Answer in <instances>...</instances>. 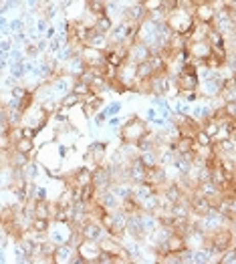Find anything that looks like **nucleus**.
Listing matches in <instances>:
<instances>
[{"label": "nucleus", "mask_w": 236, "mask_h": 264, "mask_svg": "<svg viewBox=\"0 0 236 264\" xmlns=\"http://www.w3.org/2000/svg\"><path fill=\"white\" fill-rule=\"evenodd\" d=\"M20 31H25V18H23V14L8 18V36L14 33H20Z\"/></svg>", "instance_id": "obj_20"}, {"label": "nucleus", "mask_w": 236, "mask_h": 264, "mask_svg": "<svg viewBox=\"0 0 236 264\" xmlns=\"http://www.w3.org/2000/svg\"><path fill=\"white\" fill-rule=\"evenodd\" d=\"M71 91H73V93H77L79 97H83V95H87L91 89H89V85H87V83H81V81H77V79H75V83H73V89H71Z\"/></svg>", "instance_id": "obj_27"}, {"label": "nucleus", "mask_w": 236, "mask_h": 264, "mask_svg": "<svg viewBox=\"0 0 236 264\" xmlns=\"http://www.w3.org/2000/svg\"><path fill=\"white\" fill-rule=\"evenodd\" d=\"M55 34H57V29H55V25L51 23V25H49V29H47V31H45V34H42V38H47V40H51V38H53Z\"/></svg>", "instance_id": "obj_36"}, {"label": "nucleus", "mask_w": 236, "mask_h": 264, "mask_svg": "<svg viewBox=\"0 0 236 264\" xmlns=\"http://www.w3.org/2000/svg\"><path fill=\"white\" fill-rule=\"evenodd\" d=\"M222 113H224L226 117L234 119L236 117V101H228V103H224V105H222Z\"/></svg>", "instance_id": "obj_30"}, {"label": "nucleus", "mask_w": 236, "mask_h": 264, "mask_svg": "<svg viewBox=\"0 0 236 264\" xmlns=\"http://www.w3.org/2000/svg\"><path fill=\"white\" fill-rule=\"evenodd\" d=\"M49 25H51V23H49V20H47L45 16H40V14L36 16V23H34V29H36V33H38V36H42V34H45V31L49 29Z\"/></svg>", "instance_id": "obj_29"}, {"label": "nucleus", "mask_w": 236, "mask_h": 264, "mask_svg": "<svg viewBox=\"0 0 236 264\" xmlns=\"http://www.w3.org/2000/svg\"><path fill=\"white\" fill-rule=\"evenodd\" d=\"M38 8H42V0H25V10L36 12Z\"/></svg>", "instance_id": "obj_31"}, {"label": "nucleus", "mask_w": 236, "mask_h": 264, "mask_svg": "<svg viewBox=\"0 0 236 264\" xmlns=\"http://www.w3.org/2000/svg\"><path fill=\"white\" fill-rule=\"evenodd\" d=\"M79 105H81V97L77 93H73V91H69L67 95L61 99V107H65V109H75Z\"/></svg>", "instance_id": "obj_21"}, {"label": "nucleus", "mask_w": 236, "mask_h": 264, "mask_svg": "<svg viewBox=\"0 0 236 264\" xmlns=\"http://www.w3.org/2000/svg\"><path fill=\"white\" fill-rule=\"evenodd\" d=\"M111 27H113V18H109L107 14L97 16V18H95V23H93V29H95V31H99V33H105V34L111 31Z\"/></svg>", "instance_id": "obj_18"}, {"label": "nucleus", "mask_w": 236, "mask_h": 264, "mask_svg": "<svg viewBox=\"0 0 236 264\" xmlns=\"http://www.w3.org/2000/svg\"><path fill=\"white\" fill-rule=\"evenodd\" d=\"M16 83H18V81H16L14 77H10V75H8L6 79H2V83H0V89H6V91H10V89H12Z\"/></svg>", "instance_id": "obj_33"}, {"label": "nucleus", "mask_w": 236, "mask_h": 264, "mask_svg": "<svg viewBox=\"0 0 236 264\" xmlns=\"http://www.w3.org/2000/svg\"><path fill=\"white\" fill-rule=\"evenodd\" d=\"M87 162H91L93 160V167L95 165H103L107 162V143L101 141V139H93L91 143H89V147H87Z\"/></svg>", "instance_id": "obj_6"}, {"label": "nucleus", "mask_w": 236, "mask_h": 264, "mask_svg": "<svg viewBox=\"0 0 236 264\" xmlns=\"http://www.w3.org/2000/svg\"><path fill=\"white\" fill-rule=\"evenodd\" d=\"M149 55H152V51H149V47L145 45V42H141V40H134L130 47H127V61H132V63H143V61H147L149 59Z\"/></svg>", "instance_id": "obj_9"}, {"label": "nucleus", "mask_w": 236, "mask_h": 264, "mask_svg": "<svg viewBox=\"0 0 236 264\" xmlns=\"http://www.w3.org/2000/svg\"><path fill=\"white\" fill-rule=\"evenodd\" d=\"M194 143H196V145H200V147L212 145V137L204 131V129H198V131H196V135H194Z\"/></svg>", "instance_id": "obj_25"}, {"label": "nucleus", "mask_w": 236, "mask_h": 264, "mask_svg": "<svg viewBox=\"0 0 236 264\" xmlns=\"http://www.w3.org/2000/svg\"><path fill=\"white\" fill-rule=\"evenodd\" d=\"M145 131H147V123L139 115H130L123 121V125L119 127L117 135H119V141L121 143H135Z\"/></svg>", "instance_id": "obj_1"}, {"label": "nucleus", "mask_w": 236, "mask_h": 264, "mask_svg": "<svg viewBox=\"0 0 236 264\" xmlns=\"http://www.w3.org/2000/svg\"><path fill=\"white\" fill-rule=\"evenodd\" d=\"M85 69H87V63L81 59V55H75L73 59H69L67 63L63 65V73L69 75V77H73V79H77L79 75L85 73Z\"/></svg>", "instance_id": "obj_11"}, {"label": "nucleus", "mask_w": 236, "mask_h": 264, "mask_svg": "<svg viewBox=\"0 0 236 264\" xmlns=\"http://www.w3.org/2000/svg\"><path fill=\"white\" fill-rule=\"evenodd\" d=\"M121 109H123V103L121 101H109V103H105L103 105V115L109 119V117H115V115H119L121 113Z\"/></svg>", "instance_id": "obj_17"}, {"label": "nucleus", "mask_w": 236, "mask_h": 264, "mask_svg": "<svg viewBox=\"0 0 236 264\" xmlns=\"http://www.w3.org/2000/svg\"><path fill=\"white\" fill-rule=\"evenodd\" d=\"M12 47H14L12 45V38L10 36H2L0 38V59H8V53H10Z\"/></svg>", "instance_id": "obj_24"}, {"label": "nucleus", "mask_w": 236, "mask_h": 264, "mask_svg": "<svg viewBox=\"0 0 236 264\" xmlns=\"http://www.w3.org/2000/svg\"><path fill=\"white\" fill-rule=\"evenodd\" d=\"M77 250V254H81L83 258H85V262H93L97 260V256H99V252H101V246H99V242H93V240H81L79 242V246L75 248Z\"/></svg>", "instance_id": "obj_8"}, {"label": "nucleus", "mask_w": 236, "mask_h": 264, "mask_svg": "<svg viewBox=\"0 0 236 264\" xmlns=\"http://www.w3.org/2000/svg\"><path fill=\"white\" fill-rule=\"evenodd\" d=\"M123 121H125V119H123L121 115H115V117H109V119L105 121V125H103V127H105L107 131L117 133V131H119V127L123 125Z\"/></svg>", "instance_id": "obj_22"}, {"label": "nucleus", "mask_w": 236, "mask_h": 264, "mask_svg": "<svg viewBox=\"0 0 236 264\" xmlns=\"http://www.w3.org/2000/svg\"><path fill=\"white\" fill-rule=\"evenodd\" d=\"M2 262H8V254H6V246L0 244V264Z\"/></svg>", "instance_id": "obj_37"}, {"label": "nucleus", "mask_w": 236, "mask_h": 264, "mask_svg": "<svg viewBox=\"0 0 236 264\" xmlns=\"http://www.w3.org/2000/svg\"><path fill=\"white\" fill-rule=\"evenodd\" d=\"M33 200L34 202H45V200H49V188H47V186H36Z\"/></svg>", "instance_id": "obj_28"}, {"label": "nucleus", "mask_w": 236, "mask_h": 264, "mask_svg": "<svg viewBox=\"0 0 236 264\" xmlns=\"http://www.w3.org/2000/svg\"><path fill=\"white\" fill-rule=\"evenodd\" d=\"M156 117H158V109L149 105V107L145 109V115H143V121H145V123H152V121H154Z\"/></svg>", "instance_id": "obj_32"}, {"label": "nucleus", "mask_w": 236, "mask_h": 264, "mask_svg": "<svg viewBox=\"0 0 236 264\" xmlns=\"http://www.w3.org/2000/svg\"><path fill=\"white\" fill-rule=\"evenodd\" d=\"M34 45H36V49H38V53H40V55H47V47H49V40H47V38H42V36H40Z\"/></svg>", "instance_id": "obj_35"}, {"label": "nucleus", "mask_w": 236, "mask_h": 264, "mask_svg": "<svg viewBox=\"0 0 236 264\" xmlns=\"http://www.w3.org/2000/svg\"><path fill=\"white\" fill-rule=\"evenodd\" d=\"M59 12H61L59 4H57V2H51V4L42 6V14H40V16H45L49 23H55V18H57V14H59Z\"/></svg>", "instance_id": "obj_19"}, {"label": "nucleus", "mask_w": 236, "mask_h": 264, "mask_svg": "<svg viewBox=\"0 0 236 264\" xmlns=\"http://www.w3.org/2000/svg\"><path fill=\"white\" fill-rule=\"evenodd\" d=\"M20 171H23V178L27 180V182H36L40 175H42V167H40V164L36 162V160H29L27 164L20 167Z\"/></svg>", "instance_id": "obj_14"}, {"label": "nucleus", "mask_w": 236, "mask_h": 264, "mask_svg": "<svg viewBox=\"0 0 236 264\" xmlns=\"http://www.w3.org/2000/svg\"><path fill=\"white\" fill-rule=\"evenodd\" d=\"M75 232V228L69 222H59V220H51V226L47 230V238L57 246V244H65L69 242L71 234Z\"/></svg>", "instance_id": "obj_3"}, {"label": "nucleus", "mask_w": 236, "mask_h": 264, "mask_svg": "<svg viewBox=\"0 0 236 264\" xmlns=\"http://www.w3.org/2000/svg\"><path fill=\"white\" fill-rule=\"evenodd\" d=\"M2 36H8V16L0 14V38Z\"/></svg>", "instance_id": "obj_34"}, {"label": "nucleus", "mask_w": 236, "mask_h": 264, "mask_svg": "<svg viewBox=\"0 0 236 264\" xmlns=\"http://www.w3.org/2000/svg\"><path fill=\"white\" fill-rule=\"evenodd\" d=\"M214 262L212 254L206 248H194L192 250V264H210Z\"/></svg>", "instance_id": "obj_16"}, {"label": "nucleus", "mask_w": 236, "mask_h": 264, "mask_svg": "<svg viewBox=\"0 0 236 264\" xmlns=\"http://www.w3.org/2000/svg\"><path fill=\"white\" fill-rule=\"evenodd\" d=\"M79 234H81V238L83 240H93V242H99L103 236L107 234V230L101 226V222L99 220H95V218H87L81 226H79Z\"/></svg>", "instance_id": "obj_5"}, {"label": "nucleus", "mask_w": 236, "mask_h": 264, "mask_svg": "<svg viewBox=\"0 0 236 264\" xmlns=\"http://www.w3.org/2000/svg\"><path fill=\"white\" fill-rule=\"evenodd\" d=\"M95 204H99L105 212H111V210H117V208H121V200L117 198L113 192H111V188H105V190H99V192H95V198H93Z\"/></svg>", "instance_id": "obj_7"}, {"label": "nucleus", "mask_w": 236, "mask_h": 264, "mask_svg": "<svg viewBox=\"0 0 236 264\" xmlns=\"http://www.w3.org/2000/svg\"><path fill=\"white\" fill-rule=\"evenodd\" d=\"M214 12H216V8L212 6V2H204V4L194 6V18H196L198 23H206V25H210V23H212Z\"/></svg>", "instance_id": "obj_13"}, {"label": "nucleus", "mask_w": 236, "mask_h": 264, "mask_svg": "<svg viewBox=\"0 0 236 264\" xmlns=\"http://www.w3.org/2000/svg\"><path fill=\"white\" fill-rule=\"evenodd\" d=\"M73 83H75V79L69 77V75H65V73H59V75H55L53 79H49L51 91H53V95H55V99L57 101H61L69 91L73 89Z\"/></svg>", "instance_id": "obj_4"}, {"label": "nucleus", "mask_w": 236, "mask_h": 264, "mask_svg": "<svg viewBox=\"0 0 236 264\" xmlns=\"http://www.w3.org/2000/svg\"><path fill=\"white\" fill-rule=\"evenodd\" d=\"M158 151L160 149H147V151H139L137 153V160L141 162V165L147 169V167H154L158 165Z\"/></svg>", "instance_id": "obj_15"}, {"label": "nucleus", "mask_w": 236, "mask_h": 264, "mask_svg": "<svg viewBox=\"0 0 236 264\" xmlns=\"http://www.w3.org/2000/svg\"><path fill=\"white\" fill-rule=\"evenodd\" d=\"M83 45H85V47H93V49L105 51V49H107V34L95 31L93 27H87L85 36H83Z\"/></svg>", "instance_id": "obj_10"}, {"label": "nucleus", "mask_w": 236, "mask_h": 264, "mask_svg": "<svg viewBox=\"0 0 236 264\" xmlns=\"http://www.w3.org/2000/svg\"><path fill=\"white\" fill-rule=\"evenodd\" d=\"M75 254V248L65 242V244H57L55 250H53V262L55 264H69L71 256Z\"/></svg>", "instance_id": "obj_12"}, {"label": "nucleus", "mask_w": 236, "mask_h": 264, "mask_svg": "<svg viewBox=\"0 0 236 264\" xmlns=\"http://www.w3.org/2000/svg\"><path fill=\"white\" fill-rule=\"evenodd\" d=\"M8 75L10 77H14L16 81H23L25 79V67H23V63H8Z\"/></svg>", "instance_id": "obj_23"}, {"label": "nucleus", "mask_w": 236, "mask_h": 264, "mask_svg": "<svg viewBox=\"0 0 236 264\" xmlns=\"http://www.w3.org/2000/svg\"><path fill=\"white\" fill-rule=\"evenodd\" d=\"M23 51H25V57H27V59H38V57H40V53H38L36 45L31 42V40H29V42L23 47Z\"/></svg>", "instance_id": "obj_26"}, {"label": "nucleus", "mask_w": 236, "mask_h": 264, "mask_svg": "<svg viewBox=\"0 0 236 264\" xmlns=\"http://www.w3.org/2000/svg\"><path fill=\"white\" fill-rule=\"evenodd\" d=\"M196 226H198V230H202L206 236H210V234L218 232L220 228L228 226V220L218 212V208H212V210H208L206 214H202V216L198 218Z\"/></svg>", "instance_id": "obj_2"}]
</instances>
